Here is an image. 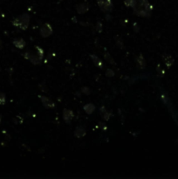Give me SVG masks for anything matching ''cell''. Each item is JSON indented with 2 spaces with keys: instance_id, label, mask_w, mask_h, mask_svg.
I'll list each match as a JSON object with an SVG mask.
<instances>
[{
  "instance_id": "1",
  "label": "cell",
  "mask_w": 178,
  "mask_h": 179,
  "mask_svg": "<svg viewBox=\"0 0 178 179\" xmlns=\"http://www.w3.org/2000/svg\"><path fill=\"white\" fill-rule=\"evenodd\" d=\"M132 8L137 16L149 17L151 14L152 6L149 4L148 0H136L135 6Z\"/></svg>"
},
{
  "instance_id": "2",
  "label": "cell",
  "mask_w": 178,
  "mask_h": 179,
  "mask_svg": "<svg viewBox=\"0 0 178 179\" xmlns=\"http://www.w3.org/2000/svg\"><path fill=\"white\" fill-rule=\"evenodd\" d=\"M35 50H36V53H34L33 51H27V52H26L24 54V57L26 60H30L33 64L37 65V64H39L41 60L43 59L44 51L43 49L40 48L39 46H35Z\"/></svg>"
},
{
  "instance_id": "3",
  "label": "cell",
  "mask_w": 178,
  "mask_h": 179,
  "mask_svg": "<svg viewBox=\"0 0 178 179\" xmlns=\"http://www.w3.org/2000/svg\"><path fill=\"white\" fill-rule=\"evenodd\" d=\"M29 24H30V16L28 13H24L12 20V25L15 27L20 28L22 30H26L29 26Z\"/></svg>"
},
{
  "instance_id": "4",
  "label": "cell",
  "mask_w": 178,
  "mask_h": 179,
  "mask_svg": "<svg viewBox=\"0 0 178 179\" xmlns=\"http://www.w3.org/2000/svg\"><path fill=\"white\" fill-rule=\"evenodd\" d=\"M100 9L104 12H111L113 10L112 0H96Z\"/></svg>"
},
{
  "instance_id": "5",
  "label": "cell",
  "mask_w": 178,
  "mask_h": 179,
  "mask_svg": "<svg viewBox=\"0 0 178 179\" xmlns=\"http://www.w3.org/2000/svg\"><path fill=\"white\" fill-rule=\"evenodd\" d=\"M39 33L43 38H47L53 34V28L49 24H44L39 29Z\"/></svg>"
},
{
  "instance_id": "6",
  "label": "cell",
  "mask_w": 178,
  "mask_h": 179,
  "mask_svg": "<svg viewBox=\"0 0 178 179\" xmlns=\"http://www.w3.org/2000/svg\"><path fill=\"white\" fill-rule=\"evenodd\" d=\"M39 99L41 100L42 101V104L45 108L46 109H53L55 107V103L52 100H50L49 98H47L46 96H43V95H39Z\"/></svg>"
},
{
  "instance_id": "7",
  "label": "cell",
  "mask_w": 178,
  "mask_h": 179,
  "mask_svg": "<svg viewBox=\"0 0 178 179\" xmlns=\"http://www.w3.org/2000/svg\"><path fill=\"white\" fill-rule=\"evenodd\" d=\"M73 117H74V114H73V112L72 110L66 109L63 110V118H64V120L66 122L69 123L73 119Z\"/></svg>"
},
{
  "instance_id": "8",
  "label": "cell",
  "mask_w": 178,
  "mask_h": 179,
  "mask_svg": "<svg viewBox=\"0 0 178 179\" xmlns=\"http://www.w3.org/2000/svg\"><path fill=\"white\" fill-rule=\"evenodd\" d=\"M76 10L78 11L79 14H83L89 10V6L87 3H82V4H79L78 6H76Z\"/></svg>"
},
{
  "instance_id": "9",
  "label": "cell",
  "mask_w": 178,
  "mask_h": 179,
  "mask_svg": "<svg viewBox=\"0 0 178 179\" xmlns=\"http://www.w3.org/2000/svg\"><path fill=\"white\" fill-rule=\"evenodd\" d=\"M12 44L16 46L17 48L19 49H23L25 46H26V41L23 39V38H14L13 41H12Z\"/></svg>"
},
{
  "instance_id": "10",
  "label": "cell",
  "mask_w": 178,
  "mask_h": 179,
  "mask_svg": "<svg viewBox=\"0 0 178 179\" xmlns=\"http://www.w3.org/2000/svg\"><path fill=\"white\" fill-rule=\"evenodd\" d=\"M136 62H137V66H139L140 69H144L146 66V60L144 59V57L142 56V54H140L137 59H136Z\"/></svg>"
},
{
  "instance_id": "11",
  "label": "cell",
  "mask_w": 178,
  "mask_h": 179,
  "mask_svg": "<svg viewBox=\"0 0 178 179\" xmlns=\"http://www.w3.org/2000/svg\"><path fill=\"white\" fill-rule=\"evenodd\" d=\"M90 57H91V59H92V60L93 61V63L97 66L98 67H100V68H101V69L105 67V66L103 64V62L98 58V56H96V55L94 54H91L90 55Z\"/></svg>"
},
{
  "instance_id": "12",
  "label": "cell",
  "mask_w": 178,
  "mask_h": 179,
  "mask_svg": "<svg viewBox=\"0 0 178 179\" xmlns=\"http://www.w3.org/2000/svg\"><path fill=\"white\" fill-rule=\"evenodd\" d=\"M74 135H75L76 137H78V138L83 137V136L86 135V129H85L83 127H81V126L77 127L75 131H74Z\"/></svg>"
},
{
  "instance_id": "13",
  "label": "cell",
  "mask_w": 178,
  "mask_h": 179,
  "mask_svg": "<svg viewBox=\"0 0 178 179\" xmlns=\"http://www.w3.org/2000/svg\"><path fill=\"white\" fill-rule=\"evenodd\" d=\"M83 109H84V110H85V112H86V114H91L92 113L94 112V110H95V106H94L93 103H88L86 104V105H85Z\"/></svg>"
},
{
  "instance_id": "14",
  "label": "cell",
  "mask_w": 178,
  "mask_h": 179,
  "mask_svg": "<svg viewBox=\"0 0 178 179\" xmlns=\"http://www.w3.org/2000/svg\"><path fill=\"white\" fill-rule=\"evenodd\" d=\"M105 60H108V62H109L110 64H113V65H115V62H114V60L112 58V56L109 54L108 53H106L105 54Z\"/></svg>"
},
{
  "instance_id": "15",
  "label": "cell",
  "mask_w": 178,
  "mask_h": 179,
  "mask_svg": "<svg viewBox=\"0 0 178 179\" xmlns=\"http://www.w3.org/2000/svg\"><path fill=\"white\" fill-rule=\"evenodd\" d=\"M135 2H136V0H124L125 6L127 7H133L135 6Z\"/></svg>"
},
{
  "instance_id": "16",
  "label": "cell",
  "mask_w": 178,
  "mask_h": 179,
  "mask_svg": "<svg viewBox=\"0 0 178 179\" xmlns=\"http://www.w3.org/2000/svg\"><path fill=\"white\" fill-rule=\"evenodd\" d=\"M6 102V96L5 93L0 92V105H5Z\"/></svg>"
},
{
  "instance_id": "17",
  "label": "cell",
  "mask_w": 178,
  "mask_h": 179,
  "mask_svg": "<svg viewBox=\"0 0 178 179\" xmlns=\"http://www.w3.org/2000/svg\"><path fill=\"white\" fill-rule=\"evenodd\" d=\"M106 74H107V76H108V77H112V76L114 75V72H113L112 69H108L107 72H106Z\"/></svg>"
},
{
  "instance_id": "18",
  "label": "cell",
  "mask_w": 178,
  "mask_h": 179,
  "mask_svg": "<svg viewBox=\"0 0 178 179\" xmlns=\"http://www.w3.org/2000/svg\"><path fill=\"white\" fill-rule=\"evenodd\" d=\"M82 92L85 93L86 94H88V93H90V91H86V87H84V88L82 89Z\"/></svg>"
},
{
  "instance_id": "19",
  "label": "cell",
  "mask_w": 178,
  "mask_h": 179,
  "mask_svg": "<svg viewBox=\"0 0 178 179\" xmlns=\"http://www.w3.org/2000/svg\"><path fill=\"white\" fill-rule=\"evenodd\" d=\"M3 48V42H2V40L0 39V50Z\"/></svg>"
},
{
  "instance_id": "20",
  "label": "cell",
  "mask_w": 178,
  "mask_h": 179,
  "mask_svg": "<svg viewBox=\"0 0 178 179\" xmlns=\"http://www.w3.org/2000/svg\"><path fill=\"white\" fill-rule=\"evenodd\" d=\"M1 121H2V115L0 114V123H1Z\"/></svg>"
},
{
  "instance_id": "21",
  "label": "cell",
  "mask_w": 178,
  "mask_h": 179,
  "mask_svg": "<svg viewBox=\"0 0 178 179\" xmlns=\"http://www.w3.org/2000/svg\"><path fill=\"white\" fill-rule=\"evenodd\" d=\"M0 71H1V68H0Z\"/></svg>"
}]
</instances>
